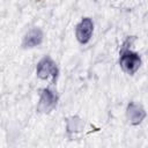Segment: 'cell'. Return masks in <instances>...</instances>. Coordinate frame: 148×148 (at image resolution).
Returning <instances> with one entry per match:
<instances>
[{"label": "cell", "mask_w": 148, "mask_h": 148, "mask_svg": "<svg viewBox=\"0 0 148 148\" xmlns=\"http://www.w3.org/2000/svg\"><path fill=\"white\" fill-rule=\"evenodd\" d=\"M36 73H37L38 77H40L43 80H47L51 77L52 81L54 82V80L57 79V75H58V68L56 66V62L50 57H44L37 64Z\"/></svg>", "instance_id": "cell-1"}, {"label": "cell", "mask_w": 148, "mask_h": 148, "mask_svg": "<svg viewBox=\"0 0 148 148\" xmlns=\"http://www.w3.org/2000/svg\"><path fill=\"white\" fill-rule=\"evenodd\" d=\"M140 65H141V59L136 53L131 52V51L123 52L120 57V66L124 72L132 75L139 69Z\"/></svg>", "instance_id": "cell-2"}, {"label": "cell", "mask_w": 148, "mask_h": 148, "mask_svg": "<svg viewBox=\"0 0 148 148\" xmlns=\"http://www.w3.org/2000/svg\"><path fill=\"white\" fill-rule=\"evenodd\" d=\"M57 95L54 94V91L50 90V89H44L42 91L38 105H37V110L39 112L43 113H49L51 112L56 105H57Z\"/></svg>", "instance_id": "cell-3"}, {"label": "cell", "mask_w": 148, "mask_h": 148, "mask_svg": "<svg viewBox=\"0 0 148 148\" xmlns=\"http://www.w3.org/2000/svg\"><path fill=\"white\" fill-rule=\"evenodd\" d=\"M92 30H94V23L89 17H84L82 18V21L76 25V38L81 44H86L89 42V39L91 38L92 35Z\"/></svg>", "instance_id": "cell-4"}, {"label": "cell", "mask_w": 148, "mask_h": 148, "mask_svg": "<svg viewBox=\"0 0 148 148\" xmlns=\"http://www.w3.org/2000/svg\"><path fill=\"white\" fill-rule=\"evenodd\" d=\"M126 116L128 121L132 125H139L146 117V111L143 110V108L134 102H131L127 105V110H126Z\"/></svg>", "instance_id": "cell-5"}, {"label": "cell", "mask_w": 148, "mask_h": 148, "mask_svg": "<svg viewBox=\"0 0 148 148\" xmlns=\"http://www.w3.org/2000/svg\"><path fill=\"white\" fill-rule=\"evenodd\" d=\"M43 40V32L38 28L31 29L23 39V47H34L42 43Z\"/></svg>", "instance_id": "cell-6"}, {"label": "cell", "mask_w": 148, "mask_h": 148, "mask_svg": "<svg viewBox=\"0 0 148 148\" xmlns=\"http://www.w3.org/2000/svg\"><path fill=\"white\" fill-rule=\"evenodd\" d=\"M84 127V123L81 118L79 117H69L67 119V131L69 133H73V132H80L82 131Z\"/></svg>", "instance_id": "cell-7"}]
</instances>
